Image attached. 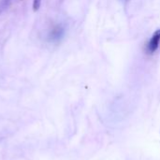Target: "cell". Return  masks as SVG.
Here are the masks:
<instances>
[{
    "label": "cell",
    "mask_w": 160,
    "mask_h": 160,
    "mask_svg": "<svg viewBox=\"0 0 160 160\" xmlns=\"http://www.w3.org/2000/svg\"><path fill=\"white\" fill-rule=\"evenodd\" d=\"M40 5H41V0H33V5H32L33 10L35 12L38 11L40 8Z\"/></svg>",
    "instance_id": "3"
},
{
    "label": "cell",
    "mask_w": 160,
    "mask_h": 160,
    "mask_svg": "<svg viewBox=\"0 0 160 160\" xmlns=\"http://www.w3.org/2000/svg\"><path fill=\"white\" fill-rule=\"evenodd\" d=\"M159 45L160 29H158V30L153 34V36L151 37V38L149 39V41H148V43H147V45H146L145 51H146V52H147L148 54H154V53L158 51Z\"/></svg>",
    "instance_id": "1"
},
{
    "label": "cell",
    "mask_w": 160,
    "mask_h": 160,
    "mask_svg": "<svg viewBox=\"0 0 160 160\" xmlns=\"http://www.w3.org/2000/svg\"><path fill=\"white\" fill-rule=\"evenodd\" d=\"M64 35H65L64 26L61 24H58L52 29V31L50 32V35H49V38L52 42H57L63 38Z\"/></svg>",
    "instance_id": "2"
}]
</instances>
